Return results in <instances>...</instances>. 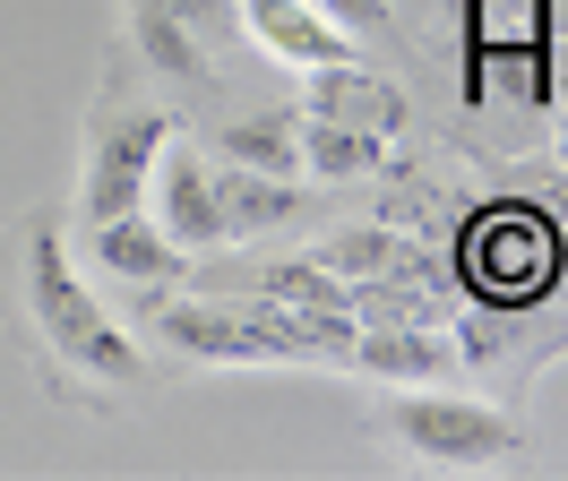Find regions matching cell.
I'll list each match as a JSON object with an SVG mask.
<instances>
[{
	"mask_svg": "<svg viewBox=\"0 0 568 481\" xmlns=\"http://www.w3.org/2000/svg\"><path fill=\"white\" fill-rule=\"evenodd\" d=\"M146 327L173 344L181 361H224V370H267V361H345L354 327H327L302 309L267 301H190L173 284H146Z\"/></svg>",
	"mask_w": 568,
	"mask_h": 481,
	"instance_id": "cell-1",
	"label": "cell"
},
{
	"mask_svg": "<svg viewBox=\"0 0 568 481\" xmlns=\"http://www.w3.org/2000/svg\"><path fill=\"white\" fill-rule=\"evenodd\" d=\"M18 301H27V327L43 336V352H52L61 370L112 378V387L146 378L139 344L112 327V309L95 301L87 275L70 267V249H61V233H52V215H36V224L18 233Z\"/></svg>",
	"mask_w": 568,
	"mask_h": 481,
	"instance_id": "cell-2",
	"label": "cell"
},
{
	"mask_svg": "<svg viewBox=\"0 0 568 481\" xmlns=\"http://www.w3.org/2000/svg\"><path fill=\"white\" fill-rule=\"evenodd\" d=\"M396 439L414 464H439V473H491L517 456V421L491 405H465V396H405L388 412Z\"/></svg>",
	"mask_w": 568,
	"mask_h": 481,
	"instance_id": "cell-3",
	"label": "cell"
},
{
	"mask_svg": "<svg viewBox=\"0 0 568 481\" xmlns=\"http://www.w3.org/2000/svg\"><path fill=\"white\" fill-rule=\"evenodd\" d=\"M164 137H173V112H95V130H87V198H78V215H87V224L139 215Z\"/></svg>",
	"mask_w": 568,
	"mask_h": 481,
	"instance_id": "cell-4",
	"label": "cell"
},
{
	"mask_svg": "<svg viewBox=\"0 0 568 481\" xmlns=\"http://www.w3.org/2000/svg\"><path fill=\"white\" fill-rule=\"evenodd\" d=\"M560 275V233L534 206H499L465 233V284L483 301H542Z\"/></svg>",
	"mask_w": 568,
	"mask_h": 481,
	"instance_id": "cell-5",
	"label": "cell"
},
{
	"mask_svg": "<svg viewBox=\"0 0 568 481\" xmlns=\"http://www.w3.org/2000/svg\"><path fill=\"white\" fill-rule=\"evenodd\" d=\"M302 112L345 121V130H371V137H396L405 130V86H388L379 69H362V52H354V61L302 69Z\"/></svg>",
	"mask_w": 568,
	"mask_h": 481,
	"instance_id": "cell-6",
	"label": "cell"
},
{
	"mask_svg": "<svg viewBox=\"0 0 568 481\" xmlns=\"http://www.w3.org/2000/svg\"><path fill=\"white\" fill-rule=\"evenodd\" d=\"M250 27V43L267 52V61L284 69H327V61H354V34L336 27V18H320L311 0H242L233 9Z\"/></svg>",
	"mask_w": 568,
	"mask_h": 481,
	"instance_id": "cell-7",
	"label": "cell"
},
{
	"mask_svg": "<svg viewBox=\"0 0 568 481\" xmlns=\"http://www.w3.org/2000/svg\"><path fill=\"white\" fill-rule=\"evenodd\" d=\"M87 249H95V258H104L112 275H130V284H173L181 275V258H190V249H173V240H164V224H155V215H112V224H87Z\"/></svg>",
	"mask_w": 568,
	"mask_h": 481,
	"instance_id": "cell-8",
	"label": "cell"
},
{
	"mask_svg": "<svg viewBox=\"0 0 568 481\" xmlns=\"http://www.w3.org/2000/svg\"><path fill=\"white\" fill-rule=\"evenodd\" d=\"M345 361H362V370H379V378H439L457 361V344L430 336V327H354Z\"/></svg>",
	"mask_w": 568,
	"mask_h": 481,
	"instance_id": "cell-9",
	"label": "cell"
},
{
	"mask_svg": "<svg viewBox=\"0 0 568 481\" xmlns=\"http://www.w3.org/2000/svg\"><path fill=\"white\" fill-rule=\"evenodd\" d=\"M258 293L284 309H302V318H327V327H354V284L320 258H276V267H258Z\"/></svg>",
	"mask_w": 568,
	"mask_h": 481,
	"instance_id": "cell-10",
	"label": "cell"
},
{
	"mask_svg": "<svg viewBox=\"0 0 568 481\" xmlns=\"http://www.w3.org/2000/svg\"><path fill=\"white\" fill-rule=\"evenodd\" d=\"M224 155L250 172H276V181H293L302 172V112L293 103H267V112H242L233 130H224Z\"/></svg>",
	"mask_w": 568,
	"mask_h": 481,
	"instance_id": "cell-11",
	"label": "cell"
},
{
	"mask_svg": "<svg viewBox=\"0 0 568 481\" xmlns=\"http://www.w3.org/2000/svg\"><path fill=\"white\" fill-rule=\"evenodd\" d=\"M302 172H320V181H371V172H388V137L302 112Z\"/></svg>",
	"mask_w": 568,
	"mask_h": 481,
	"instance_id": "cell-12",
	"label": "cell"
},
{
	"mask_svg": "<svg viewBox=\"0 0 568 481\" xmlns=\"http://www.w3.org/2000/svg\"><path fill=\"white\" fill-rule=\"evenodd\" d=\"M130 34H139V52L164 69V78H207V43L181 27L164 0H130Z\"/></svg>",
	"mask_w": 568,
	"mask_h": 481,
	"instance_id": "cell-13",
	"label": "cell"
},
{
	"mask_svg": "<svg viewBox=\"0 0 568 481\" xmlns=\"http://www.w3.org/2000/svg\"><path fill=\"white\" fill-rule=\"evenodd\" d=\"M320 267H336L345 284H371V275H405V284H423V249H405L396 233H336L320 249Z\"/></svg>",
	"mask_w": 568,
	"mask_h": 481,
	"instance_id": "cell-14",
	"label": "cell"
},
{
	"mask_svg": "<svg viewBox=\"0 0 568 481\" xmlns=\"http://www.w3.org/2000/svg\"><path fill=\"white\" fill-rule=\"evenodd\" d=\"M311 9L336 27H388V0H311Z\"/></svg>",
	"mask_w": 568,
	"mask_h": 481,
	"instance_id": "cell-15",
	"label": "cell"
}]
</instances>
